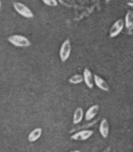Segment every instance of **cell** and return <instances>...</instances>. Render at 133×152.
<instances>
[{"instance_id": "1", "label": "cell", "mask_w": 133, "mask_h": 152, "mask_svg": "<svg viewBox=\"0 0 133 152\" xmlns=\"http://www.w3.org/2000/svg\"><path fill=\"white\" fill-rule=\"evenodd\" d=\"M8 41L17 48H28L31 45L29 39L23 35L14 34L8 37Z\"/></svg>"}, {"instance_id": "2", "label": "cell", "mask_w": 133, "mask_h": 152, "mask_svg": "<svg viewBox=\"0 0 133 152\" xmlns=\"http://www.w3.org/2000/svg\"><path fill=\"white\" fill-rule=\"evenodd\" d=\"M15 10L21 16L26 18H32L34 17L33 12L25 4L19 2H15L13 3Z\"/></svg>"}, {"instance_id": "3", "label": "cell", "mask_w": 133, "mask_h": 152, "mask_svg": "<svg viewBox=\"0 0 133 152\" xmlns=\"http://www.w3.org/2000/svg\"><path fill=\"white\" fill-rule=\"evenodd\" d=\"M71 52V45L69 39H67L62 44L60 50V57L62 62H65L69 58Z\"/></svg>"}, {"instance_id": "4", "label": "cell", "mask_w": 133, "mask_h": 152, "mask_svg": "<svg viewBox=\"0 0 133 152\" xmlns=\"http://www.w3.org/2000/svg\"><path fill=\"white\" fill-rule=\"evenodd\" d=\"M125 26V23L122 19H119L115 21L111 27L109 35L111 38L116 37L121 33Z\"/></svg>"}, {"instance_id": "5", "label": "cell", "mask_w": 133, "mask_h": 152, "mask_svg": "<svg viewBox=\"0 0 133 152\" xmlns=\"http://www.w3.org/2000/svg\"><path fill=\"white\" fill-rule=\"evenodd\" d=\"M94 132L91 130H82L71 136V139L75 141H85L93 136Z\"/></svg>"}, {"instance_id": "6", "label": "cell", "mask_w": 133, "mask_h": 152, "mask_svg": "<svg viewBox=\"0 0 133 152\" xmlns=\"http://www.w3.org/2000/svg\"><path fill=\"white\" fill-rule=\"evenodd\" d=\"M94 81L97 86L101 91H109L110 87L104 78H102L98 75L96 74L94 75Z\"/></svg>"}, {"instance_id": "7", "label": "cell", "mask_w": 133, "mask_h": 152, "mask_svg": "<svg viewBox=\"0 0 133 152\" xmlns=\"http://www.w3.org/2000/svg\"><path fill=\"white\" fill-rule=\"evenodd\" d=\"M99 131L102 138H107L109 134V124L108 120L104 118L100 121Z\"/></svg>"}, {"instance_id": "8", "label": "cell", "mask_w": 133, "mask_h": 152, "mask_svg": "<svg viewBox=\"0 0 133 152\" xmlns=\"http://www.w3.org/2000/svg\"><path fill=\"white\" fill-rule=\"evenodd\" d=\"M99 111L98 105H93L90 107L85 114V119L86 121H90L96 116Z\"/></svg>"}, {"instance_id": "9", "label": "cell", "mask_w": 133, "mask_h": 152, "mask_svg": "<svg viewBox=\"0 0 133 152\" xmlns=\"http://www.w3.org/2000/svg\"><path fill=\"white\" fill-rule=\"evenodd\" d=\"M83 79L86 86L89 88L92 89L94 87V80L92 73L87 68H85L83 72Z\"/></svg>"}, {"instance_id": "10", "label": "cell", "mask_w": 133, "mask_h": 152, "mask_svg": "<svg viewBox=\"0 0 133 152\" xmlns=\"http://www.w3.org/2000/svg\"><path fill=\"white\" fill-rule=\"evenodd\" d=\"M42 134V129L41 128H37L31 131L28 137L30 142H35L39 140Z\"/></svg>"}, {"instance_id": "11", "label": "cell", "mask_w": 133, "mask_h": 152, "mask_svg": "<svg viewBox=\"0 0 133 152\" xmlns=\"http://www.w3.org/2000/svg\"><path fill=\"white\" fill-rule=\"evenodd\" d=\"M84 111L81 107H78L74 112L73 116V123L74 125H77L80 123L84 117Z\"/></svg>"}, {"instance_id": "12", "label": "cell", "mask_w": 133, "mask_h": 152, "mask_svg": "<svg viewBox=\"0 0 133 152\" xmlns=\"http://www.w3.org/2000/svg\"><path fill=\"white\" fill-rule=\"evenodd\" d=\"M125 26L129 31L133 29V11L129 10L125 15Z\"/></svg>"}, {"instance_id": "13", "label": "cell", "mask_w": 133, "mask_h": 152, "mask_svg": "<svg viewBox=\"0 0 133 152\" xmlns=\"http://www.w3.org/2000/svg\"><path fill=\"white\" fill-rule=\"evenodd\" d=\"M83 80V76L80 74H76L69 78V82L72 84L76 85L82 83Z\"/></svg>"}, {"instance_id": "14", "label": "cell", "mask_w": 133, "mask_h": 152, "mask_svg": "<svg viewBox=\"0 0 133 152\" xmlns=\"http://www.w3.org/2000/svg\"><path fill=\"white\" fill-rule=\"evenodd\" d=\"M42 1L47 6L56 7L58 5L57 0H42Z\"/></svg>"}, {"instance_id": "15", "label": "cell", "mask_w": 133, "mask_h": 152, "mask_svg": "<svg viewBox=\"0 0 133 152\" xmlns=\"http://www.w3.org/2000/svg\"><path fill=\"white\" fill-rule=\"evenodd\" d=\"M128 4L129 5L133 6V0H129Z\"/></svg>"}, {"instance_id": "16", "label": "cell", "mask_w": 133, "mask_h": 152, "mask_svg": "<svg viewBox=\"0 0 133 152\" xmlns=\"http://www.w3.org/2000/svg\"><path fill=\"white\" fill-rule=\"evenodd\" d=\"M104 152H110V148H107L106 150Z\"/></svg>"}, {"instance_id": "17", "label": "cell", "mask_w": 133, "mask_h": 152, "mask_svg": "<svg viewBox=\"0 0 133 152\" xmlns=\"http://www.w3.org/2000/svg\"><path fill=\"white\" fill-rule=\"evenodd\" d=\"M1 7H2V3H1V1L0 0V12L1 10Z\"/></svg>"}, {"instance_id": "18", "label": "cell", "mask_w": 133, "mask_h": 152, "mask_svg": "<svg viewBox=\"0 0 133 152\" xmlns=\"http://www.w3.org/2000/svg\"><path fill=\"white\" fill-rule=\"evenodd\" d=\"M70 152H81L79 150H74V151H70Z\"/></svg>"}, {"instance_id": "19", "label": "cell", "mask_w": 133, "mask_h": 152, "mask_svg": "<svg viewBox=\"0 0 133 152\" xmlns=\"http://www.w3.org/2000/svg\"><path fill=\"white\" fill-rule=\"evenodd\" d=\"M106 1H107V2H109V1H111V0H106Z\"/></svg>"}]
</instances>
